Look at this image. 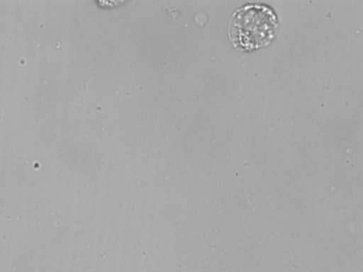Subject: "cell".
<instances>
[{"instance_id":"cell-1","label":"cell","mask_w":363,"mask_h":272,"mask_svg":"<svg viewBox=\"0 0 363 272\" xmlns=\"http://www.w3.org/2000/svg\"><path fill=\"white\" fill-rule=\"evenodd\" d=\"M277 26V16L272 8L250 4L235 12L228 35L235 47L251 51L267 45L274 38Z\"/></svg>"}]
</instances>
